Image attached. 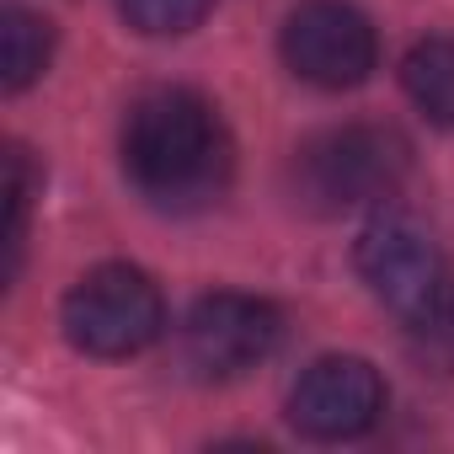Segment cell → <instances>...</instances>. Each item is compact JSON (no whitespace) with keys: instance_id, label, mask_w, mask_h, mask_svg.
<instances>
[{"instance_id":"obj_1","label":"cell","mask_w":454,"mask_h":454,"mask_svg":"<svg viewBox=\"0 0 454 454\" xmlns=\"http://www.w3.org/2000/svg\"><path fill=\"white\" fill-rule=\"evenodd\" d=\"M123 171L145 203L166 214H198L231 187L236 145L208 97L187 86H155L123 118Z\"/></svg>"},{"instance_id":"obj_2","label":"cell","mask_w":454,"mask_h":454,"mask_svg":"<svg viewBox=\"0 0 454 454\" xmlns=\"http://www.w3.org/2000/svg\"><path fill=\"white\" fill-rule=\"evenodd\" d=\"M411 145L385 123H342L294 150V192L316 214H353L401 192Z\"/></svg>"},{"instance_id":"obj_3","label":"cell","mask_w":454,"mask_h":454,"mask_svg":"<svg viewBox=\"0 0 454 454\" xmlns=\"http://www.w3.org/2000/svg\"><path fill=\"white\" fill-rule=\"evenodd\" d=\"M353 268H358L364 289L395 321H406L417 332L443 326V316L454 305V278H449V262H443L438 241L422 224H411L401 214L374 219L353 247Z\"/></svg>"},{"instance_id":"obj_4","label":"cell","mask_w":454,"mask_h":454,"mask_svg":"<svg viewBox=\"0 0 454 454\" xmlns=\"http://www.w3.org/2000/svg\"><path fill=\"white\" fill-rule=\"evenodd\" d=\"M59 326L86 358H134L166 332V300L134 262H102L59 305Z\"/></svg>"},{"instance_id":"obj_5","label":"cell","mask_w":454,"mask_h":454,"mask_svg":"<svg viewBox=\"0 0 454 454\" xmlns=\"http://www.w3.org/2000/svg\"><path fill=\"white\" fill-rule=\"evenodd\" d=\"M284 342V316L273 300L257 294H236V289H219L192 300V310L176 326V348L182 364L198 380H241L247 369L268 364Z\"/></svg>"},{"instance_id":"obj_6","label":"cell","mask_w":454,"mask_h":454,"mask_svg":"<svg viewBox=\"0 0 454 454\" xmlns=\"http://www.w3.org/2000/svg\"><path fill=\"white\" fill-rule=\"evenodd\" d=\"M284 65L316 91H353L380 65V33L348 0H305L278 33Z\"/></svg>"},{"instance_id":"obj_7","label":"cell","mask_w":454,"mask_h":454,"mask_svg":"<svg viewBox=\"0 0 454 454\" xmlns=\"http://www.w3.org/2000/svg\"><path fill=\"white\" fill-rule=\"evenodd\" d=\"M380 417H385V380L369 358H353V353L316 358L289 390V422L316 443L364 438L380 427Z\"/></svg>"},{"instance_id":"obj_8","label":"cell","mask_w":454,"mask_h":454,"mask_svg":"<svg viewBox=\"0 0 454 454\" xmlns=\"http://www.w3.org/2000/svg\"><path fill=\"white\" fill-rule=\"evenodd\" d=\"M401 86L427 123L454 129V38H417L401 59Z\"/></svg>"},{"instance_id":"obj_9","label":"cell","mask_w":454,"mask_h":454,"mask_svg":"<svg viewBox=\"0 0 454 454\" xmlns=\"http://www.w3.org/2000/svg\"><path fill=\"white\" fill-rule=\"evenodd\" d=\"M54 59V22L27 12V6H6L0 17V86L12 97L27 91Z\"/></svg>"},{"instance_id":"obj_10","label":"cell","mask_w":454,"mask_h":454,"mask_svg":"<svg viewBox=\"0 0 454 454\" xmlns=\"http://www.w3.org/2000/svg\"><path fill=\"white\" fill-rule=\"evenodd\" d=\"M33 192H38L33 155H27L22 145H12V150H6V278H17V268H22V241H27Z\"/></svg>"},{"instance_id":"obj_11","label":"cell","mask_w":454,"mask_h":454,"mask_svg":"<svg viewBox=\"0 0 454 454\" xmlns=\"http://www.w3.org/2000/svg\"><path fill=\"white\" fill-rule=\"evenodd\" d=\"M118 12L145 38H182V33L203 27L214 0H118Z\"/></svg>"}]
</instances>
